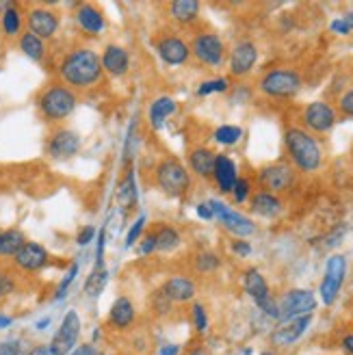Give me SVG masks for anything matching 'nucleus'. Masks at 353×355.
<instances>
[{
	"instance_id": "6e6552de",
	"label": "nucleus",
	"mask_w": 353,
	"mask_h": 355,
	"mask_svg": "<svg viewBox=\"0 0 353 355\" xmlns=\"http://www.w3.org/2000/svg\"><path fill=\"white\" fill-rule=\"evenodd\" d=\"M156 182L167 195L178 198L189 189V173L178 161H165L156 169Z\"/></svg>"
},
{
	"instance_id": "f257e3e1",
	"label": "nucleus",
	"mask_w": 353,
	"mask_h": 355,
	"mask_svg": "<svg viewBox=\"0 0 353 355\" xmlns=\"http://www.w3.org/2000/svg\"><path fill=\"white\" fill-rule=\"evenodd\" d=\"M61 76L67 85L87 89L100 80L102 61L94 50H74L61 63Z\"/></svg>"
},
{
	"instance_id": "473e14b6",
	"label": "nucleus",
	"mask_w": 353,
	"mask_h": 355,
	"mask_svg": "<svg viewBox=\"0 0 353 355\" xmlns=\"http://www.w3.org/2000/svg\"><path fill=\"white\" fill-rule=\"evenodd\" d=\"M20 26H22V17H20V11H17L13 5H9L3 13V31L9 37L20 33Z\"/></svg>"
},
{
	"instance_id": "c9c22d12",
	"label": "nucleus",
	"mask_w": 353,
	"mask_h": 355,
	"mask_svg": "<svg viewBox=\"0 0 353 355\" xmlns=\"http://www.w3.org/2000/svg\"><path fill=\"white\" fill-rule=\"evenodd\" d=\"M196 266H198L202 273H213L215 269H219V258L213 252H204V254L198 256Z\"/></svg>"
},
{
	"instance_id": "79ce46f5",
	"label": "nucleus",
	"mask_w": 353,
	"mask_h": 355,
	"mask_svg": "<svg viewBox=\"0 0 353 355\" xmlns=\"http://www.w3.org/2000/svg\"><path fill=\"white\" fill-rule=\"evenodd\" d=\"M144 225H146V217H139V219L135 221V225L130 227V232H128V239H126V245H128V247H132V243L139 239V234H141V230H144Z\"/></svg>"
},
{
	"instance_id": "f704fd0d",
	"label": "nucleus",
	"mask_w": 353,
	"mask_h": 355,
	"mask_svg": "<svg viewBox=\"0 0 353 355\" xmlns=\"http://www.w3.org/2000/svg\"><path fill=\"white\" fill-rule=\"evenodd\" d=\"M241 135H243V130L239 126H221L215 130V141L221 146H234L241 139Z\"/></svg>"
},
{
	"instance_id": "bb28decb",
	"label": "nucleus",
	"mask_w": 353,
	"mask_h": 355,
	"mask_svg": "<svg viewBox=\"0 0 353 355\" xmlns=\"http://www.w3.org/2000/svg\"><path fill=\"white\" fill-rule=\"evenodd\" d=\"M215 158L217 156L210 150H206V148L193 150L191 152V169L196 171V173H200V175H204V178L213 175V171H215Z\"/></svg>"
},
{
	"instance_id": "aec40b11",
	"label": "nucleus",
	"mask_w": 353,
	"mask_h": 355,
	"mask_svg": "<svg viewBox=\"0 0 353 355\" xmlns=\"http://www.w3.org/2000/svg\"><path fill=\"white\" fill-rule=\"evenodd\" d=\"M100 61H102V69H107L113 76H121L128 69V52L121 46H107Z\"/></svg>"
},
{
	"instance_id": "4c0bfd02",
	"label": "nucleus",
	"mask_w": 353,
	"mask_h": 355,
	"mask_svg": "<svg viewBox=\"0 0 353 355\" xmlns=\"http://www.w3.org/2000/svg\"><path fill=\"white\" fill-rule=\"evenodd\" d=\"M193 323H196L198 331H206L208 329V316H206V310H204L202 304L193 306Z\"/></svg>"
},
{
	"instance_id": "680f3d73",
	"label": "nucleus",
	"mask_w": 353,
	"mask_h": 355,
	"mask_svg": "<svg viewBox=\"0 0 353 355\" xmlns=\"http://www.w3.org/2000/svg\"><path fill=\"white\" fill-rule=\"evenodd\" d=\"M262 355H273V353H269V351H264V353H262Z\"/></svg>"
},
{
	"instance_id": "7ed1b4c3",
	"label": "nucleus",
	"mask_w": 353,
	"mask_h": 355,
	"mask_svg": "<svg viewBox=\"0 0 353 355\" xmlns=\"http://www.w3.org/2000/svg\"><path fill=\"white\" fill-rule=\"evenodd\" d=\"M40 109H42L44 117L50 119V121L65 119L69 113L76 109V96L69 92L67 87L55 85V87L46 89V92L42 94Z\"/></svg>"
},
{
	"instance_id": "393cba45",
	"label": "nucleus",
	"mask_w": 353,
	"mask_h": 355,
	"mask_svg": "<svg viewBox=\"0 0 353 355\" xmlns=\"http://www.w3.org/2000/svg\"><path fill=\"white\" fill-rule=\"evenodd\" d=\"M173 111H175V102H173V98L163 96V98L154 100L152 106H150V121H152V126H154L156 130H161V128L165 126L167 117L173 115Z\"/></svg>"
},
{
	"instance_id": "ea45409f",
	"label": "nucleus",
	"mask_w": 353,
	"mask_h": 355,
	"mask_svg": "<svg viewBox=\"0 0 353 355\" xmlns=\"http://www.w3.org/2000/svg\"><path fill=\"white\" fill-rule=\"evenodd\" d=\"M171 304H173V301L163 293V288L154 295V306H156V310H158V312H169Z\"/></svg>"
},
{
	"instance_id": "9d476101",
	"label": "nucleus",
	"mask_w": 353,
	"mask_h": 355,
	"mask_svg": "<svg viewBox=\"0 0 353 355\" xmlns=\"http://www.w3.org/2000/svg\"><path fill=\"white\" fill-rule=\"evenodd\" d=\"M208 206H210V210H213V215L219 217V221H221L227 230H230L232 234H236V236H241V239L254 234V223H252L250 219H247V217L239 215V212L230 210L225 204H221V202H217V200H210Z\"/></svg>"
},
{
	"instance_id": "20e7f679",
	"label": "nucleus",
	"mask_w": 353,
	"mask_h": 355,
	"mask_svg": "<svg viewBox=\"0 0 353 355\" xmlns=\"http://www.w3.org/2000/svg\"><path fill=\"white\" fill-rule=\"evenodd\" d=\"M314 308H316V299L310 291H304V288L289 291L277 304V321L284 323V321H291V318H297V316L312 314Z\"/></svg>"
},
{
	"instance_id": "a19ab883",
	"label": "nucleus",
	"mask_w": 353,
	"mask_h": 355,
	"mask_svg": "<svg viewBox=\"0 0 353 355\" xmlns=\"http://www.w3.org/2000/svg\"><path fill=\"white\" fill-rule=\"evenodd\" d=\"M76 271H78V264H72V269L67 271L65 279L61 282V286H59V293H57V299L65 297V293H67V286H69V284H72V279L76 277Z\"/></svg>"
},
{
	"instance_id": "2eb2a0df",
	"label": "nucleus",
	"mask_w": 353,
	"mask_h": 355,
	"mask_svg": "<svg viewBox=\"0 0 353 355\" xmlns=\"http://www.w3.org/2000/svg\"><path fill=\"white\" fill-rule=\"evenodd\" d=\"M256 59H258V50L252 42L236 44L230 55V72L234 76H243L247 72H252V67L256 65Z\"/></svg>"
},
{
	"instance_id": "09e8293b",
	"label": "nucleus",
	"mask_w": 353,
	"mask_h": 355,
	"mask_svg": "<svg viewBox=\"0 0 353 355\" xmlns=\"http://www.w3.org/2000/svg\"><path fill=\"white\" fill-rule=\"evenodd\" d=\"M329 28H332L334 33H338V35H349V33H351V28L347 26V22L343 20V17H338V20H334V22L329 24Z\"/></svg>"
},
{
	"instance_id": "b1692460",
	"label": "nucleus",
	"mask_w": 353,
	"mask_h": 355,
	"mask_svg": "<svg viewBox=\"0 0 353 355\" xmlns=\"http://www.w3.org/2000/svg\"><path fill=\"white\" fill-rule=\"evenodd\" d=\"M76 20L83 26V31H87L89 35H100L102 28H104V17H102V13L96 7H92V5H83L78 9V13H76Z\"/></svg>"
},
{
	"instance_id": "4468645a",
	"label": "nucleus",
	"mask_w": 353,
	"mask_h": 355,
	"mask_svg": "<svg viewBox=\"0 0 353 355\" xmlns=\"http://www.w3.org/2000/svg\"><path fill=\"white\" fill-rule=\"evenodd\" d=\"M28 33H33L35 37L40 40H48L52 35L57 33L59 28V17L55 15V11L50 9H44V7H37L28 13Z\"/></svg>"
},
{
	"instance_id": "423d86ee",
	"label": "nucleus",
	"mask_w": 353,
	"mask_h": 355,
	"mask_svg": "<svg viewBox=\"0 0 353 355\" xmlns=\"http://www.w3.org/2000/svg\"><path fill=\"white\" fill-rule=\"evenodd\" d=\"M345 275H347V260L343 256H329L327 264H325V277L319 288L325 306H332L334 301H336V297L343 288Z\"/></svg>"
},
{
	"instance_id": "f8f14e48",
	"label": "nucleus",
	"mask_w": 353,
	"mask_h": 355,
	"mask_svg": "<svg viewBox=\"0 0 353 355\" xmlns=\"http://www.w3.org/2000/svg\"><path fill=\"white\" fill-rule=\"evenodd\" d=\"M306 126L314 132H327L334 123H336V113L325 102H312L304 113Z\"/></svg>"
},
{
	"instance_id": "7c9ffc66",
	"label": "nucleus",
	"mask_w": 353,
	"mask_h": 355,
	"mask_svg": "<svg viewBox=\"0 0 353 355\" xmlns=\"http://www.w3.org/2000/svg\"><path fill=\"white\" fill-rule=\"evenodd\" d=\"M200 13V3L198 0H175L171 3V15L178 22H193Z\"/></svg>"
},
{
	"instance_id": "bf43d9fd",
	"label": "nucleus",
	"mask_w": 353,
	"mask_h": 355,
	"mask_svg": "<svg viewBox=\"0 0 353 355\" xmlns=\"http://www.w3.org/2000/svg\"><path fill=\"white\" fill-rule=\"evenodd\" d=\"M9 325H11V318L0 314V329H5V327H9Z\"/></svg>"
},
{
	"instance_id": "de8ad7c7",
	"label": "nucleus",
	"mask_w": 353,
	"mask_h": 355,
	"mask_svg": "<svg viewBox=\"0 0 353 355\" xmlns=\"http://www.w3.org/2000/svg\"><path fill=\"white\" fill-rule=\"evenodd\" d=\"M94 236H96V230L92 225H87V227H83L80 232H78V239L76 241H78V245H87Z\"/></svg>"
},
{
	"instance_id": "8fccbe9b",
	"label": "nucleus",
	"mask_w": 353,
	"mask_h": 355,
	"mask_svg": "<svg viewBox=\"0 0 353 355\" xmlns=\"http://www.w3.org/2000/svg\"><path fill=\"white\" fill-rule=\"evenodd\" d=\"M232 250H234V254H239V256H250V254H252L250 243H245V241H236V243L232 245Z\"/></svg>"
},
{
	"instance_id": "e433bc0d",
	"label": "nucleus",
	"mask_w": 353,
	"mask_h": 355,
	"mask_svg": "<svg viewBox=\"0 0 353 355\" xmlns=\"http://www.w3.org/2000/svg\"><path fill=\"white\" fill-rule=\"evenodd\" d=\"M227 89V80L225 78H215V80H206L200 85L198 94L200 96H208V94H215V92H225Z\"/></svg>"
},
{
	"instance_id": "f03ea898",
	"label": "nucleus",
	"mask_w": 353,
	"mask_h": 355,
	"mask_svg": "<svg viewBox=\"0 0 353 355\" xmlns=\"http://www.w3.org/2000/svg\"><path fill=\"white\" fill-rule=\"evenodd\" d=\"M286 148L291 152L293 163L302 171H314L321 165V148L319 144L302 128H291L286 132Z\"/></svg>"
},
{
	"instance_id": "6e6d98bb",
	"label": "nucleus",
	"mask_w": 353,
	"mask_h": 355,
	"mask_svg": "<svg viewBox=\"0 0 353 355\" xmlns=\"http://www.w3.org/2000/svg\"><path fill=\"white\" fill-rule=\"evenodd\" d=\"M178 353H180V349L175 345H167V347L161 349V355H178Z\"/></svg>"
},
{
	"instance_id": "39448f33",
	"label": "nucleus",
	"mask_w": 353,
	"mask_h": 355,
	"mask_svg": "<svg viewBox=\"0 0 353 355\" xmlns=\"http://www.w3.org/2000/svg\"><path fill=\"white\" fill-rule=\"evenodd\" d=\"M302 87V76L293 69H273L260 80V89L273 98H291Z\"/></svg>"
},
{
	"instance_id": "a18cd8bd",
	"label": "nucleus",
	"mask_w": 353,
	"mask_h": 355,
	"mask_svg": "<svg viewBox=\"0 0 353 355\" xmlns=\"http://www.w3.org/2000/svg\"><path fill=\"white\" fill-rule=\"evenodd\" d=\"M341 111H343L345 115H351V117H353V89H351V92H347V94L341 98Z\"/></svg>"
},
{
	"instance_id": "864d4df0",
	"label": "nucleus",
	"mask_w": 353,
	"mask_h": 355,
	"mask_svg": "<svg viewBox=\"0 0 353 355\" xmlns=\"http://www.w3.org/2000/svg\"><path fill=\"white\" fill-rule=\"evenodd\" d=\"M28 355H55V353H52V349H50V347H46V345H40V347L31 349V353H28Z\"/></svg>"
},
{
	"instance_id": "052dcab7",
	"label": "nucleus",
	"mask_w": 353,
	"mask_h": 355,
	"mask_svg": "<svg viewBox=\"0 0 353 355\" xmlns=\"http://www.w3.org/2000/svg\"><path fill=\"white\" fill-rule=\"evenodd\" d=\"M48 323H50V318H44V321H40V323H37V329H46V327H48Z\"/></svg>"
},
{
	"instance_id": "dca6fc26",
	"label": "nucleus",
	"mask_w": 353,
	"mask_h": 355,
	"mask_svg": "<svg viewBox=\"0 0 353 355\" xmlns=\"http://www.w3.org/2000/svg\"><path fill=\"white\" fill-rule=\"evenodd\" d=\"M13 258H15V264L20 266V269H24V271H40V269H44L46 262H48V252L44 250L42 245H37V243H24L22 250L17 252Z\"/></svg>"
},
{
	"instance_id": "3c124183",
	"label": "nucleus",
	"mask_w": 353,
	"mask_h": 355,
	"mask_svg": "<svg viewBox=\"0 0 353 355\" xmlns=\"http://www.w3.org/2000/svg\"><path fill=\"white\" fill-rule=\"evenodd\" d=\"M69 355H100V353L92 345H80V347H76Z\"/></svg>"
},
{
	"instance_id": "cd10ccee",
	"label": "nucleus",
	"mask_w": 353,
	"mask_h": 355,
	"mask_svg": "<svg viewBox=\"0 0 353 355\" xmlns=\"http://www.w3.org/2000/svg\"><path fill=\"white\" fill-rule=\"evenodd\" d=\"M252 208H254L256 215L275 217L277 212H279V208H282V204H279V200L275 198V195H271V193H258L256 198H254V202H252Z\"/></svg>"
},
{
	"instance_id": "c85d7f7f",
	"label": "nucleus",
	"mask_w": 353,
	"mask_h": 355,
	"mask_svg": "<svg viewBox=\"0 0 353 355\" xmlns=\"http://www.w3.org/2000/svg\"><path fill=\"white\" fill-rule=\"evenodd\" d=\"M115 198H117V204L123 208V210H128L130 206H135V200H137V189H135V173H126V178L119 182L117 187V193H115Z\"/></svg>"
},
{
	"instance_id": "4d7b16f0",
	"label": "nucleus",
	"mask_w": 353,
	"mask_h": 355,
	"mask_svg": "<svg viewBox=\"0 0 353 355\" xmlns=\"http://www.w3.org/2000/svg\"><path fill=\"white\" fill-rule=\"evenodd\" d=\"M187 355H208V351L204 347H193Z\"/></svg>"
},
{
	"instance_id": "c03bdc74",
	"label": "nucleus",
	"mask_w": 353,
	"mask_h": 355,
	"mask_svg": "<svg viewBox=\"0 0 353 355\" xmlns=\"http://www.w3.org/2000/svg\"><path fill=\"white\" fill-rule=\"evenodd\" d=\"M232 193H234V200H236V202H245L247 193H250V182H247V180H236Z\"/></svg>"
},
{
	"instance_id": "37998d69",
	"label": "nucleus",
	"mask_w": 353,
	"mask_h": 355,
	"mask_svg": "<svg viewBox=\"0 0 353 355\" xmlns=\"http://www.w3.org/2000/svg\"><path fill=\"white\" fill-rule=\"evenodd\" d=\"M22 347L17 340H7V343H0V355H20Z\"/></svg>"
},
{
	"instance_id": "58836bf2",
	"label": "nucleus",
	"mask_w": 353,
	"mask_h": 355,
	"mask_svg": "<svg viewBox=\"0 0 353 355\" xmlns=\"http://www.w3.org/2000/svg\"><path fill=\"white\" fill-rule=\"evenodd\" d=\"M15 291V282L9 273L5 271H0V299L3 297H9L11 293Z\"/></svg>"
},
{
	"instance_id": "ddd939ff",
	"label": "nucleus",
	"mask_w": 353,
	"mask_h": 355,
	"mask_svg": "<svg viewBox=\"0 0 353 355\" xmlns=\"http://www.w3.org/2000/svg\"><path fill=\"white\" fill-rule=\"evenodd\" d=\"M193 52H196V57L208 65H221L223 61V42L217 37V35H200V37H196V42H193Z\"/></svg>"
},
{
	"instance_id": "49530a36",
	"label": "nucleus",
	"mask_w": 353,
	"mask_h": 355,
	"mask_svg": "<svg viewBox=\"0 0 353 355\" xmlns=\"http://www.w3.org/2000/svg\"><path fill=\"white\" fill-rule=\"evenodd\" d=\"M156 250V234H152V236H148L146 241H144V245L139 247V254L141 256H148V254H152Z\"/></svg>"
},
{
	"instance_id": "9b49d317",
	"label": "nucleus",
	"mask_w": 353,
	"mask_h": 355,
	"mask_svg": "<svg viewBox=\"0 0 353 355\" xmlns=\"http://www.w3.org/2000/svg\"><path fill=\"white\" fill-rule=\"evenodd\" d=\"M310 323H312V314L297 316V318H291V321H284L271 334V343L275 347H291L306 334Z\"/></svg>"
},
{
	"instance_id": "4be33fe9",
	"label": "nucleus",
	"mask_w": 353,
	"mask_h": 355,
	"mask_svg": "<svg viewBox=\"0 0 353 355\" xmlns=\"http://www.w3.org/2000/svg\"><path fill=\"white\" fill-rule=\"evenodd\" d=\"M158 52H161L163 61L169 65H180L189 59V46L178 37L163 40L161 44H158Z\"/></svg>"
},
{
	"instance_id": "6ab92c4d",
	"label": "nucleus",
	"mask_w": 353,
	"mask_h": 355,
	"mask_svg": "<svg viewBox=\"0 0 353 355\" xmlns=\"http://www.w3.org/2000/svg\"><path fill=\"white\" fill-rule=\"evenodd\" d=\"M109 323L115 329H128L135 323V306L128 297L115 299V304L109 312Z\"/></svg>"
},
{
	"instance_id": "5fc2aeb1",
	"label": "nucleus",
	"mask_w": 353,
	"mask_h": 355,
	"mask_svg": "<svg viewBox=\"0 0 353 355\" xmlns=\"http://www.w3.org/2000/svg\"><path fill=\"white\" fill-rule=\"evenodd\" d=\"M343 349L349 355H353V334H349V336H345V338H343Z\"/></svg>"
},
{
	"instance_id": "72a5a7b5",
	"label": "nucleus",
	"mask_w": 353,
	"mask_h": 355,
	"mask_svg": "<svg viewBox=\"0 0 353 355\" xmlns=\"http://www.w3.org/2000/svg\"><path fill=\"white\" fill-rule=\"evenodd\" d=\"M178 243H180V236H178V232H175L173 227H163L161 232L156 234V250H161V252L175 250Z\"/></svg>"
},
{
	"instance_id": "0eeeda50",
	"label": "nucleus",
	"mask_w": 353,
	"mask_h": 355,
	"mask_svg": "<svg viewBox=\"0 0 353 355\" xmlns=\"http://www.w3.org/2000/svg\"><path fill=\"white\" fill-rule=\"evenodd\" d=\"M243 286H245V293L256 301L258 308L264 314H269L271 318H277V304L271 299L269 284H267V279L262 277V273L258 269H250V271L245 273Z\"/></svg>"
},
{
	"instance_id": "412c9836",
	"label": "nucleus",
	"mask_w": 353,
	"mask_h": 355,
	"mask_svg": "<svg viewBox=\"0 0 353 355\" xmlns=\"http://www.w3.org/2000/svg\"><path fill=\"white\" fill-rule=\"evenodd\" d=\"M213 175H215V180H217V184H219V189L223 193H230L234 189L236 180H239L234 163L227 156H223V154L215 158V171H213Z\"/></svg>"
},
{
	"instance_id": "c756f323",
	"label": "nucleus",
	"mask_w": 353,
	"mask_h": 355,
	"mask_svg": "<svg viewBox=\"0 0 353 355\" xmlns=\"http://www.w3.org/2000/svg\"><path fill=\"white\" fill-rule=\"evenodd\" d=\"M24 234L17 232V230H5L0 232V256H15L22 250L24 245Z\"/></svg>"
},
{
	"instance_id": "5701e85b",
	"label": "nucleus",
	"mask_w": 353,
	"mask_h": 355,
	"mask_svg": "<svg viewBox=\"0 0 353 355\" xmlns=\"http://www.w3.org/2000/svg\"><path fill=\"white\" fill-rule=\"evenodd\" d=\"M163 293L171 299V301H178V304H184V301H191L193 295H196V284L187 277H171L165 286Z\"/></svg>"
},
{
	"instance_id": "2f4dec72",
	"label": "nucleus",
	"mask_w": 353,
	"mask_h": 355,
	"mask_svg": "<svg viewBox=\"0 0 353 355\" xmlns=\"http://www.w3.org/2000/svg\"><path fill=\"white\" fill-rule=\"evenodd\" d=\"M20 48H22L24 55H26L28 59H33V61H42V59H44V52H46V48H44V40L35 37L33 33H24V35H22Z\"/></svg>"
},
{
	"instance_id": "a211bd4d",
	"label": "nucleus",
	"mask_w": 353,
	"mask_h": 355,
	"mask_svg": "<svg viewBox=\"0 0 353 355\" xmlns=\"http://www.w3.org/2000/svg\"><path fill=\"white\" fill-rule=\"evenodd\" d=\"M260 182L269 191H284L293 182V171L286 165H269V167L262 169Z\"/></svg>"
},
{
	"instance_id": "a878e982",
	"label": "nucleus",
	"mask_w": 353,
	"mask_h": 355,
	"mask_svg": "<svg viewBox=\"0 0 353 355\" xmlns=\"http://www.w3.org/2000/svg\"><path fill=\"white\" fill-rule=\"evenodd\" d=\"M107 279H109V273H107V266H104V256H98L92 275L85 282V293L89 297H98L104 291V286H107Z\"/></svg>"
},
{
	"instance_id": "1a4fd4ad",
	"label": "nucleus",
	"mask_w": 353,
	"mask_h": 355,
	"mask_svg": "<svg viewBox=\"0 0 353 355\" xmlns=\"http://www.w3.org/2000/svg\"><path fill=\"white\" fill-rule=\"evenodd\" d=\"M78 336H80V316L76 314V310H69L63 321L59 331L55 334V338L50 343V349L55 355H69L76 349L78 343Z\"/></svg>"
},
{
	"instance_id": "f3484780",
	"label": "nucleus",
	"mask_w": 353,
	"mask_h": 355,
	"mask_svg": "<svg viewBox=\"0 0 353 355\" xmlns=\"http://www.w3.org/2000/svg\"><path fill=\"white\" fill-rule=\"evenodd\" d=\"M78 146H80V139L78 135H74L72 130H59L55 132V137L50 139L48 144V152L52 158H69L78 152Z\"/></svg>"
},
{
	"instance_id": "603ef678",
	"label": "nucleus",
	"mask_w": 353,
	"mask_h": 355,
	"mask_svg": "<svg viewBox=\"0 0 353 355\" xmlns=\"http://www.w3.org/2000/svg\"><path fill=\"white\" fill-rule=\"evenodd\" d=\"M198 215H200L202 219H215V215H213V210H210L208 202H206V204H200V206H198Z\"/></svg>"
},
{
	"instance_id": "13d9d810",
	"label": "nucleus",
	"mask_w": 353,
	"mask_h": 355,
	"mask_svg": "<svg viewBox=\"0 0 353 355\" xmlns=\"http://www.w3.org/2000/svg\"><path fill=\"white\" fill-rule=\"evenodd\" d=\"M343 20H345V22H347V26L353 31V11H347V13L343 15Z\"/></svg>"
}]
</instances>
